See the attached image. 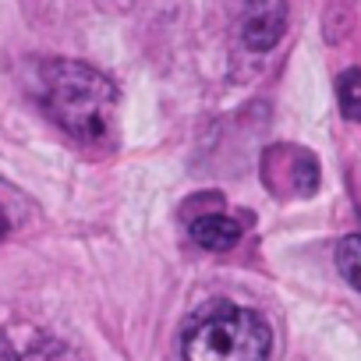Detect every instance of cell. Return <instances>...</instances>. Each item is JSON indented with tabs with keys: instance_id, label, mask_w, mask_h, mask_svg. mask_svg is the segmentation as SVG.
<instances>
[{
	"instance_id": "obj_1",
	"label": "cell",
	"mask_w": 361,
	"mask_h": 361,
	"mask_svg": "<svg viewBox=\"0 0 361 361\" xmlns=\"http://www.w3.org/2000/svg\"><path fill=\"white\" fill-rule=\"evenodd\" d=\"M32 96L75 145L96 152L117 145V85L92 64L64 57L39 61Z\"/></svg>"
},
{
	"instance_id": "obj_2",
	"label": "cell",
	"mask_w": 361,
	"mask_h": 361,
	"mask_svg": "<svg viewBox=\"0 0 361 361\" xmlns=\"http://www.w3.org/2000/svg\"><path fill=\"white\" fill-rule=\"evenodd\" d=\"M273 329L262 312L216 301L185 329V361H269Z\"/></svg>"
},
{
	"instance_id": "obj_3",
	"label": "cell",
	"mask_w": 361,
	"mask_h": 361,
	"mask_svg": "<svg viewBox=\"0 0 361 361\" xmlns=\"http://www.w3.org/2000/svg\"><path fill=\"white\" fill-rule=\"evenodd\" d=\"M262 180L273 195L305 199L319 188V159L301 145H269L262 156Z\"/></svg>"
},
{
	"instance_id": "obj_4",
	"label": "cell",
	"mask_w": 361,
	"mask_h": 361,
	"mask_svg": "<svg viewBox=\"0 0 361 361\" xmlns=\"http://www.w3.org/2000/svg\"><path fill=\"white\" fill-rule=\"evenodd\" d=\"M287 29V0H241V39L248 50L266 54Z\"/></svg>"
},
{
	"instance_id": "obj_5",
	"label": "cell",
	"mask_w": 361,
	"mask_h": 361,
	"mask_svg": "<svg viewBox=\"0 0 361 361\" xmlns=\"http://www.w3.org/2000/svg\"><path fill=\"white\" fill-rule=\"evenodd\" d=\"M0 357L4 361H82L75 347L64 340L36 329V326H15L0 336Z\"/></svg>"
},
{
	"instance_id": "obj_6",
	"label": "cell",
	"mask_w": 361,
	"mask_h": 361,
	"mask_svg": "<svg viewBox=\"0 0 361 361\" xmlns=\"http://www.w3.org/2000/svg\"><path fill=\"white\" fill-rule=\"evenodd\" d=\"M192 238L206 252H231L241 241V220L224 209H206L192 220Z\"/></svg>"
},
{
	"instance_id": "obj_7",
	"label": "cell",
	"mask_w": 361,
	"mask_h": 361,
	"mask_svg": "<svg viewBox=\"0 0 361 361\" xmlns=\"http://www.w3.org/2000/svg\"><path fill=\"white\" fill-rule=\"evenodd\" d=\"M32 213H36L32 199H29L22 188H15L11 180L0 177V241L11 238L15 231H22Z\"/></svg>"
},
{
	"instance_id": "obj_8",
	"label": "cell",
	"mask_w": 361,
	"mask_h": 361,
	"mask_svg": "<svg viewBox=\"0 0 361 361\" xmlns=\"http://www.w3.org/2000/svg\"><path fill=\"white\" fill-rule=\"evenodd\" d=\"M336 269H340V276L361 294V238H357V234H350V238H343V241L336 245Z\"/></svg>"
},
{
	"instance_id": "obj_9",
	"label": "cell",
	"mask_w": 361,
	"mask_h": 361,
	"mask_svg": "<svg viewBox=\"0 0 361 361\" xmlns=\"http://www.w3.org/2000/svg\"><path fill=\"white\" fill-rule=\"evenodd\" d=\"M336 99H340L343 117L361 121V71L357 68H350L336 78Z\"/></svg>"
}]
</instances>
